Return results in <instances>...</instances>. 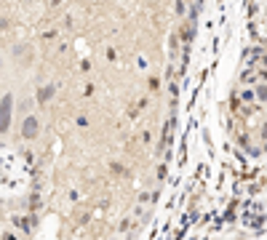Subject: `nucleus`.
<instances>
[{"label":"nucleus","instance_id":"7ed1b4c3","mask_svg":"<svg viewBox=\"0 0 267 240\" xmlns=\"http://www.w3.org/2000/svg\"><path fill=\"white\" fill-rule=\"evenodd\" d=\"M54 94H56V86H51V83H48V86H40V88H38V102H40V104L51 102Z\"/></svg>","mask_w":267,"mask_h":240},{"label":"nucleus","instance_id":"f257e3e1","mask_svg":"<svg viewBox=\"0 0 267 240\" xmlns=\"http://www.w3.org/2000/svg\"><path fill=\"white\" fill-rule=\"evenodd\" d=\"M11 115H14V99L6 94L0 99V134H6L11 128Z\"/></svg>","mask_w":267,"mask_h":240},{"label":"nucleus","instance_id":"f03ea898","mask_svg":"<svg viewBox=\"0 0 267 240\" xmlns=\"http://www.w3.org/2000/svg\"><path fill=\"white\" fill-rule=\"evenodd\" d=\"M35 134H38V118H35V115H27V118L22 120V136L32 139Z\"/></svg>","mask_w":267,"mask_h":240}]
</instances>
